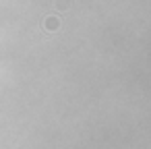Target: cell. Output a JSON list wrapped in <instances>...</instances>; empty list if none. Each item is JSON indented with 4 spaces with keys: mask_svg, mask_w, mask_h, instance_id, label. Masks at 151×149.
Returning <instances> with one entry per match:
<instances>
[{
    "mask_svg": "<svg viewBox=\"0 0 151 149\" xmlns=\"http://www.w3.org/2000/svg\"><path fill=\"white\" fill-rule=\"evenodd\" d=\"M44 29H46V31H50V33L58 31V29H60V19H58V17H54V15H48V17L44 19Z\"/></svg>",
    "mask_w": 151,
    "mask_h": 149,
    "instance_id": "1",
    "label": "cell"
}]
</instances>
